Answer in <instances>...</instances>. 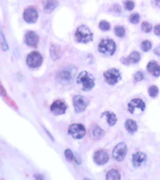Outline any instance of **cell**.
Segmentation results:
<instances>
[{"mask_svg":"<svg viewBox=\"0 0 160 180\" xmlns=\"http://www.w3.org/2000/svg\"><path fill=\"white\" fill-rule=\"evenodd\" d=\"M106 178L108 180L120 179L121 175H120V174H119V172H118L117 170H115V169H112V170H110V171L107 173Z\"/></svg>","mask_w":160,"mask_h":180,"instance_id":"cell-22","label":"cell"},{"mask_svg":"<svg viewBox=\"0 0 160 180\" xmlns=\"http://www.w3.org/2000/svg\"><path fill=\"white\" fill-rule=\"evenodd\" d=\"M124 7L127 11H132L135 7V2L131 0H127L124 2Z\"/></svg>","mask_w":160,"mask_h":180,"instance_id":"cell-29","label":"cell"},{"mask_svg":"<svg viewBox=\"0 0 160 180\" xmlns=\"http://www.w3.org/2000/svg\"><path fill=\"white\" fill-rule=\"evenodd\" d=\"M105 131L98 125H93L90 130V137L94 140H99L104 136Z\"/></svg>","mask_w":160,"mask_h":180,"instance_id":"cell-15","label":"cell"},{"mask_svg":"<svg viewBox=\"0 0 160 180\" xmlns=\"http://www.w3.org/2000/svg\"><path fill=\"white\" fill-rule=\"evenodd\" d=\"M143 78H144V74L141 71L136 72V73L134 74V79H135V82H139V81L143 80Z\"/></svg>","mask_w":160,"mask_h":180,"instance_id":"cell-31","label":"cell"},{"mask_svg":"<svg viewBox=\"0 0 160 180\" xmlns=\"http://www.w3.org/2000/svg\"><path fill=\"white\" fill-rule=\"evenodd\" d=\"M76 81L83 90H91L95 87V78L86 71L80 72Z\"/></svg>","mask_w":160,"mask_h":180,"instance_id":"cell-1","label":"cell"},{"mask_svg":"<svg viewBox=\"0 0 160 180\" xmlns=\"http://www.w3.org/2000/svg\"><path fill=\"white\" fill-rule=\"evenodd\" d=\"M156 2H160V0H156Z\"/></svg>","mask_w":160,"mask_h":180,"instance_id":"cell-35","label":"cell"},{"mask_svg":"<svg viewBox=\"0 0 160 180\" xmlns=\"http://www.w3.org/2000/svg\"><path fill=\"white\" fill-rule=\"evenodd\" d=\"M74 37L78 43H87L93 39V34L86 26L81 25L76 29Z\"/></svg>","mask_w":160,"mask_h":180,"instance_id":"cell-2","label":"cell"},{"mask_svg":"<svg viewBox=\"0 0 160 180\" xmlns=\"http://www.w3.org/2000/svg\"><path fill=\"white\" fill-rule=\"evenodd\" d=\"M24 41L27 46H30V47H36L38 46L39 41V37L35 31L29 30L26 33L25 36H24Z\"/></svg>","mask_w":160,"mask_h":180,"instance_id":"cell-12","label":"cell"},{"mask_svg":"<svg viewBox=\"0 0 160 180\" xmlns=\"http://www.w3.org/2000/svg\"><path fill=\"white\" fill-rule=\"evenodd\" d=\"M154 31H155V34L158 36H160V24L158 25H156L154 28Z\"/></svg>","mask_w":160,"mask_h":180,"instance_id":"cell-33","label":"cell"},{"mask_svg":"<svg viewBox=\"0 0 160 180\" xmlns=\"http://www.w3.org/2000/svg\"><path fill=\"white\" fill-rule=\"evenodd\" d=\"M88 99L82 95H75L73 98V106L76 113H80L85 111L88 106Z\"/></svg>","mask_w":160,"mask_h":180,"instance_id":"cell-8","label":"cell"},{"mask_svg":"<svg viewBox=\"0 0 160 180\" xmlns=\"http://www.w3.org/2000/svg\"><path fill=\"white\" fill-rule=\"evenodd\" d=\"M125 127L127 131L130 134H133L137 131L138 126L137 123L132 119H127L125 122Z\"/></svg>","mask_w":160,"mask_h":180,"instance_id":"cell-21","label":"cell"},{"mask_svg":"<svg viewBox=\"0 0 160 180\" xmlns=\"http://www.w3.org/2000/svg\"><path fill=\"white\" fill-rule=\"evenodd\" d=\"M140 20V16L138 13H135V14H132L130 16V22L131 23H134V24H136L138 23Z\"/></svg>","mask_w":160,"mask_h":180,"instance_id":"cell-30","label":"cell"},{"mask_svg":"<svg viewBox=\"0 0 160 180\" xmlns=\"http://www.w3.org/2000/svg\"><path fill=\"white\" fill-rule=\"evenodd\" d=\"M102 117H105L107 118V123L111 127L114 126L116 123V122H117V117H116L115 114L113 113V112H111L109 111H106L103 113H102Z\"/></svg>","mask_w":160,"mask_h":180,"instance_id":"cell-20","label":"cell"},{"mask_svg":"<svg viewBox=\"0 0 160 180\" xmlns=\"http://www.w3.org/2000/svg\"><path fill=\"white\" fill-rule=\"evenodd\" d=\"M148 93L151 98H155L158 94V88L156 86H151L148 89Z\"/></svg>","mask_w":160,"mask_h":180,"instance_id":"cell-25","label":"cell"},{"mask_svg":"<svg viewBox=\"0 0 160 180\" xmlns=\"http://www.w3.org/2000/svg\"><path fill=\"white\" fill-rule=\"evenodd\" d=\"M98 51L105 55L111 56L116 51V44L114 40L105 39L100 42L98 46Z\"/></svg>","mask_w":160,"mask_h":180,"instance_id":"cell-4","label":"cell"},{"mask_svg":"<svg viewBox=\"0 0 160 180\" xmlns=\"http://www.w3.org/2000/svg\"><path fill=\"white\" fill-rule=\"evenodd\" d=\"M43 8L46 13H51L58 7V2L57 0H42Z\"/></svg>","mask_w":160,"mask_h":180,"instance_id":"cell-18","label":"cell"},{"mask_svg":"<svg viewBox=\"0 0 160 180\" xmlns=\"http://www.w3.org/2000/svg\"><path fill=\"white\" fill-rule=\"evenodd\" d=\"M127 154V147L125 143H119L117 144L112 151L113 158L118 162L123 161L125 159Z\"/></svg>","mask_w":160,"mask_h":180,"instance_id":"cell-7","label":"cell"},{"mask_svg":"<svg viewBox=\"0 0 160 180\" xmlns=\"http://www.w3.org/2000/svg\"><path fill=\"white\" fill-rule=\"evenodd\" d=\"M1 45H2V50L3 51H6L8 50V46L6 43V40L4 39V36L2 35V32L1 33Z\"/></svg>","mask_w":160,"mask_h":180,"instance_id":"cell-32","label":"cell"},{"mask_svg":"<svg viewBox=\"0 0 160 180\" xmlns=\"http://www.w3.org/2000/svg\"><path fill=\"white\" fill-rule=\"evenodd\" d=\"M146 70L155 77H158L160 75V66L155 61H151L146 66Z\"/></svg>","mask_w":160,"mask_h":180,"instance_id":"cell-17","label":"cell"},{"mask_svg":"<svg viewBox=\"0 0 160 180\" xmlns=\"http://www.w3.org/2000/svg\"><path fill=\"white\" fill-rule=\"evenodd\" d=\"M142 30H143L145 33H149L151 32V30H152V26H151V23H149L148 22H143L142 23Z\"/></svg>","mask_w":160,"mask_h":180,"instance_id":"cell-27","label":"cell"},{"mask_svg":"<svg viewBox=\"0 0 160 180\" xmlns=\"http://www.w3.org/2000/svg\"><path fill=\"white\" fill-rule=\"evenodd\" d=\"M64 155H65L66 159L67 160V161H69V162L76 161V159H75V158H74V154H73V152H72L71 150H69V149H67V150H65Z\"/></svg>","mask_w":160,"mask_h":180,"instance_id":"cell-26","label":"cell"},{"mask_svg":"<svg viewBox=\"0 0 160 180\" xmlns=\"http://www.w3.org/2000/svg\"><path fill=\"white\" fill-rule=\"evenodd\" d=\"M94 162L98 165H104L108 162L109 155L104 150H99L95 151L94 154Z\"/></svg>","mask_w":160,"mask_h":180,"instance_id":"cell-13","label":"cell"},{"mask_svg":"<svg viewBox=\"0 0 160 180\" xmlns=\"http://www.w3.org/2000/svg\"><path fill=\"white\" fill-rule=\"evenodd\" d=\"M99 28L102 30H104V31H107V30H109L110 28H111V25L110 23L106 20H102L99 23Z\"/></svg>","mask_w":160,"mask_h":180,"instance_id":"cell-28","label":"cell"},{"mask_svg":"<svg viewBox=\"0 0 160 180\" xmlns=\"http://www.w3.org/2000/svg\"><path fill=\"white\" fill-rule=\"evenodd\" d=\"M42 62V56L38 51H32L27 55V63L30 68H36L41 66Z\"/></svg>","mask_w":160,"mask_h":180,"instance_id":"cell-9","label":"cell"},{"mask_svg":"<svg viewBox=\"0 0 160 180\" xmlns=\"http://www.w3.org/2000/svg\"><path fill=\"white\" fill-rule=\"evenodd\" d=\"M140 60V55L137 51H133L132 53L130 54L129 55L124 59H122V62L124 64H133V63H137Z\"/></svg>","mask_w":160,"mask_h":180,"instance_id":"cell-19","label":"cell"},{"mask_svg":"<svg viewBox=\"0 0 160 180\" xmlns=\"http://www.w3.org/2000/svg\"><path fill=\"white\" fill-rule=\"evenodd\" d=\"M114 31L116 36L119 38L124 37V35L126 34L125 28L122 27V26H116L115 27Z\"/></svg>","mask_w":160,"mask_h":180,"instance_id":"cell-23","label":"cell"},{"mask_svg":"<svg viewBox=\"0 0 160 180\" xmlns=\"http://www.w3.org/2000/svg\"><path fill=\"white\" fill-rule=\"evenodd\" d=\"M76 69L74 67H66L58 72L57 79L62 84H70L73 81Z\"/></svg>","mask_w":160,"mask_h":180,"instance_id":"cell-3","label":"cell"},{"mask_svg":"<svg viewBox=\"0 0 160 180\" xmlns=\"http://www.w3.org/2000/svg\"><path fill=\"white\" fill-rule=\"evenodd\" d=\"M146 156L143 152H135L132 156V163L136 167L141 166L146 163Z\"/></svg>","mask_w":160,"mask_h":180,"instance_id":"cell-16","label":"cell"},{"mask_svg":"<svg viewBox=\"0 0 160 180\" xmlns=\"http://www.w3.org/2000/svg\"><path fill=\"white\" fill-rule=\"evenodd\" d=\"M68 134L74 139H83L86 134V128L83 125L79 123H73L69 126Z\"/></svg>","mask_w":160,"mask_h":180,"instance_id":"cell-5","label":"cell"},{"mask_svg":"<svg viewBox=\"0 0 160 180\" xmlns=\"http://www.w3.org/2000/svg\"><path fill=\"white\" fill-rule=\"evenodd\" d=\"M151 46H152V44H151V42L148 41V40H145V41L142 42L141 45H140L141 50L142 51H145V52L150 51L151 49Z\"/></svg>","mask_w":160,"mask_h":180,"instance_id":"cell-24","label":"cell"},{"mask_svg":"<svg viewBox=\"0 0 160 180\" xmlns=\"http://www.w3.org/2000/svg\"><path fill=\"white\" fill-rule=\"evenodd\" d=\"M114 10H115V11L117 12V13H118V12L121 11V8H120V7L118 6V5H115Z\"/></svg>","mask_w":160,"mask_h":180,"instance_id":"cell-34","label":"cell"},{"mask_svg":"<svg viewBox=\"0 0 160 180\" xmlns=\"http://www.w3.org/2000/svg\"><path fill=\"white\" fill-rule=\"evenodd\" d=\"M146 107V104L140 99H134L128 103V111L130 113H135V110H140L143 111Z\"/></svg>","mask_w":160,"mask_h":180,"instance_id":"cell-14","label":"cell"},{"mask_svg":"<svg viewBox=\"0 0 160 180\" xmlns=\"http://www.w3.org/2000/svg\"><path fill=\"white\" fill-rule=\"evenodd\" d=\"M67 108V106L66 103L63 100L57 99L51 105V113L55 115H63L66 112V110Z\"/></svg>","mask_w":160,"mask_h":180,"instance_id":"cell-11","label":"cell"},{"mask_svg":"<svg viewBox=\"0 0 160 180\" xmlns=\"http://www.w3.org/2000/svg\"><path fill=\"white\" fill-rule=\"evenodd\" d=\"M38 11L34 7H29L26 8L23 11V19L27 23H34L38 19Z\"/></svg>","mask_w":160,"mask_h":180,"instance_id":"cell-10","label":"cell"},{"mask_svg":"<svg viewBox=\"0 0 160 180\" xmlns=\"http://www.w3.org/2000/svg\"><path fill=\"white\" fill-rule=\"evenodd\" d=\"M103 77H104L105 81L109 85H115L121 79V73L118 69L111 68V69L107 70L103 73Z\"/></svg>","mask_w":160,"mask_h":180,"instance_id":"cell-6","label":"cell"}]
</instances>
